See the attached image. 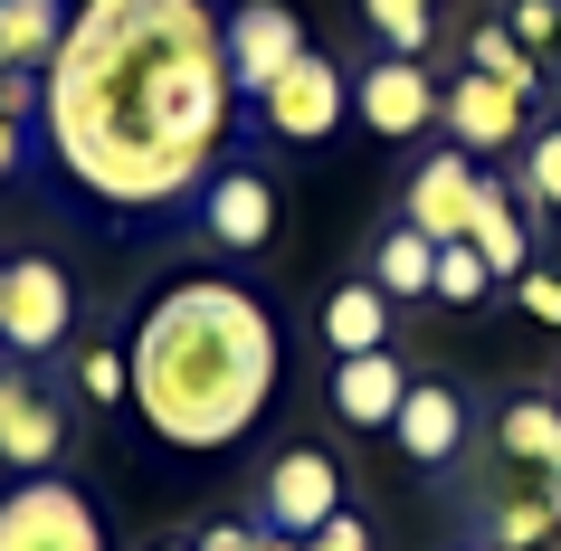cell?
Segmentation results:
<instances>
[{
	"instance_id": "1",
	"label": "cell",
	"mask_w": 561,
	"mask_h": 551,
	"mask_svg": "<svg viewBox=\"0 0 561 551\" xmlns=\"http://www.w3.org/2000/svg\"><path fill=\"white\" fill-rule=\"evenodd\" d=\"M48 77V152L105 209H181L219 181L238 87L201 0H77Z\"/></svg>"
},
{
	"instance_id": "2",
	"label": "cell",
	"mask_w": 561,
	"mask_h": 551,
	"mask_svg": "<svg viewBox=\"0 0 561 551\" xmlns=\"http://www.w3.org/2000/svg\"><path fill=\"white\" fill-rule=\"evenodd\" d=\"M134 409L181 457L238 447L276 400V323L229 276H181L134 323Z\"/></svg>"
},
{
	"instance_id": "3",
	"label": "cell",
	"mask_w": 561,
	"mask_h": 551,
	"mask_svg": "<svg viewBox=\"0 0 561 551\" xmlns=\"http://www.w3.org/2000/svg\"><path fill=\"white\" fill-rule=\"evenodd\" d=\"M0 551H105V514L87 504V485L30 475L0 494Z\"/></svg>"
},
{
	"instance_id": "4",
	"label": "cell",
	"mask_w": 561,
	"mask_h": 551,
	"mask_svg": "<svg viewBox=\"0 0 561 551\" xmlns=\"http://www.w3.org/2000/svg\"><path fill=\"white\" fill-rule=\"evenodd\" d=\"M343 115H353V77H343L324 48H305V58L257 95V124L276 134V144H333Z\"/></svg>"
},
{
	"instance_id": "5",
	"label": "cell",
	"mask_w": 561,
	"mask_h": 551,
	"mask_svg": "<svg viewBox=\"0 0 561 551\" xmlns=\"http://www.w3.org/2000/svg\"><path fill=\"white\" fill-rule=\"evenodd\" d=\"M67 323H77V286H67L48 257H10L0 266V352L38 361V352L67 343Z\"/></svg>"
},
{
	"instance_id": "6",
	"label": "cell",
	"mask_w": 561,
	"mask_h": 551,
	"mask_svg": "<svg viewBox=\"0 0 561 551\" xmlns=\"http://www.w3.org/2000/svg\"><path fill=\"white\" fill-rule=\"evenodd\" d=\"M333 514H343V466H333L324 447H286V457L266 466V485H257V523H266V532L314 542Z\"/></svg>"
},
{
	"instance_id": "7",
	"label": "cell",
	"mask_w": 561,
	"mask_h": 551,
	"mask_svg": "<svg viewBox=\"0 0 561 551\" xmlns=\"http://www.w3.org/2000/svg\"><path fill=\"white\" fill-rule=\"evenodd\" d=\"M219 30H229V87L248 95V105H257V95L305 58V20L286 10V0H238Z\"/></svg>"
},
{
	"instance_id": "8",
	"label": "cell",
	"mask_w": 561,
	"mask_h": 551,
	"mask_svg": "<svg viewBox=\"0 0 561 551\" xmlns=\"http://www.w3.org/2000/svg\"><path fill=\"white\" fill-rule=\"evenodd\" d=\"M485 191H495V181L476 172V152L438 144V152H428V162L410 172V229H419V238H438V248H457V238L476 229Z\"/></svg>"
},
{
	"instance_id": "9",
	"label": "cell",
	"mask_w": 561,
	"mask_h": 551,
	"mask_svg": "<svg viewBox=\"0 0 561 551\" xmlns=\"http://www.w3.org/2000/svg\"><path fill=\"white\" fill-rule=\"evenodd\" d=\"M353 115L381 134V144H410V134H428L438 124V77L419 58H371L353 87Z\"/></svg>"
},
{
	"instance_id": "10",
	"label": "cell",
	"mask_w": 561,
	"mask_h": 551,
	"mask_svg": "<svg viewBox=\"0 0 561 551\" xmlns=\"http://www.w3.org/2000/svg\"><path fill=\"white\" fill-rule=\"evenodd\" d=\"M58 447H67L58 400H48L30 371H0V466H20V475H58Z\"/></svg>"
},
{
	"instance_id": "11",
	"label": "cell",
	"mask_w": 561,
	"mask_h": 551,
	"mask_svg": "<svg viewBox=\"0 0 561 551\" xmlns=\"http://www.w3.org/2000/svg\"><path fill=\"white\" fill-rule=\"evenodd\" d=\"M438 124H447V144H457V152H504V144H524V95L467 67V77L438 95Z\"/></svg>"
},
{
	"instance_id": "12",
	"label": "cell",
	"mask_w": 561,
	"mask_h": 551,
	"mask_svg": "<svg viewBox=\"0 0 561 551\" xmlns=\"http://www.w3.org/2000/svg\"><path fill=\"white\" fill-rule=\"evenodd\" d=\"M201 229L219 238V248H266V238H276V181H266L257 162H229V172L201 191Z\"/></svg>"
},
{
	"instance_id": "13",
	"label": "cell",
	"mask_w": 561,
	"mask_h": 551,
	"mask_svg": "<svg viewBox=\"0 0 561 551\" xmlns=\"http://www.w3.org/2000/svg\"><path fill=\"white\" fill-rule=\"evenodd\" d=\"M400 400H410L400 352H353V361H333V418H343V428H390Z\"/></svg>"
},
{
	"instance_id": "14",
	"label": "cell",
	"mask_w": 561,
	"mask_h": 551,
	"mask_svg": "<svg viewBox=\"0 0 561 551\" xmlns=\"http://www.w3.org/2000/svg\"><path fill=\"white\" fill-rule=\"evenodd\" d=\"M390 437H400V457H410V466H447L457 447H467V409H457V390H438V380H410V400H400Z\"/></svg>"
},
{
	"instance_id": "15",
	"label": "cell",
	"mask_w": 561,
	"mask_h": 551,
	"mask_svg": "<svg viewBox=\"0 0 561 551\" xmlns=\"http://www.w3.org/2000/svg\"><path fill=\"white\" fill-rule=\"evenodd\" d=\"M467 248L495 266V286H514V276L533 266V219H524V200H514V181H495V191H485V209H476Z\"/></svg>"
},
{
	"instance_id": "16",
	"label": "cell",
	"mask_w": 561,
	"mask_h": 551,
	"mask_svg": "<svg viewBox=\"0 0 561 551\" xmlns=\"http://www.w3.org/2000/svg\"><path fill=\"white\" fill-rule=\"evenodd\" d=\"M495 447H504L514 466H533V475H561V400L542 390V400L495 409Z\"/></svg>"
},
{
	"instance_id": "17",
	"label": "cell",
	"mask_w": 561,
	"mask_h": 551,
	"mask_svg": "<svg viewBox=\"0 0 561 551\" xmlns=\"http://www.w3.org/2000/svg\"><path fill=\"white\" fill-rule=\"evenodd\" d=\"M324 343L353 361V352H390V295L371 286V276H353V286H333L324 305Z\"/></svg>"
},
{
	"instance_id": "18",
	"label": "cell",
	"mask_w": 561,
	"mask_h": 551,
	"mask_svg": "<svg viewBox=\"0 0 561 551\" xmlns=\"http://www.w3.org/2000/svg\"><path fill=\"white\" fill-rule=\"evenodd\" d=\"M561 532V475H542L533 494H495L485 504V542L495 551H533V542H552Z\"/></svg>"
},
{
	"instance_id": "19",
	"label": "cell",
	"mask_w": 561,
	"mask_h": 551,
	"mask_svg": "<svg viewBox=\"0 0 561 551\" xmlns=\"http://www.w3.org/2000/svg\"><path fill=\"white\" fill-rule=\"evenodd\" d=\"M67 38V0H0V58L10 67H48Z\"/></svg>"
},
{
	"instance_id": "20",
	"label": "cell",
	"mask_w": 561,
	"mask_h": 551,
	"mask_svg": "<svg viewBox=\"0 0 561 551\" xmlns=\"http://www.w3.org/2000/svg\"><path fill=\"white\" fill-rule=\"evenodd\" d=\"M371 286H381L390 305H400V295H428L438 286V238H419L410 219H400V229L381 238V276H371Z\"/></svg>"
},
{
	"instance_id": "21",
	"label": "cell",
	"mask_w": 561,
	"mask_h": 551,
	"mask_svg": "<svg viewBox=\"0 0 561 551\" xmlns=\"http://www.w3.org/2000/svg\"><path fill=\"white\" fill-rule=\"evenodd\" d=\"M467 67H476V77H495V87H514L524 105L542 95V58H533V48H514V30H504V20L467 38Z\"/></svg>"
},
{
	"instance_id": "22",
	"label": "cell",
	"mask_w": 561,
	"mask_h": 551,
	"mask_svg": "<svg viewBox=\"0 0 561 551\" xmlns=\"http://www.w3.org/2000/svg\"><path fill=\"white\" fill-rule=\"evenodd\" d=\"M362 20H371V38H381L390 58H419L438 38V10L428 0H362Z\"/></svg>"
},
{
	"instance_id": "23",
	"label": "cell",
	"mask_w": 561,
	"mask_h": 551,
	"mask_svg": "<svg viewBox=\"0 0 561 551\" xmlns=\"http://www.w3.org/2000/svg\"><path fill=\"white\" fill-rule=\"evenodd\" d=\"M514 200H524V219L561 209V124H542V134H533V162H524V181H514Z\"/></svg>"
},
{
	"instance_id": "24",
	"label": "cell",
	"mask_w": 561,
	"mask_h": 551,
	"mask_svg": "<svg viewBox=\"0 0 561 551\" xmlns=\"http://www.w3.org/2000/svg\"><path fill=\"white\" fill-rule=\"evenodd\" d=\"M428 295H447V305H476V295H495V266H485L467 238H457V248H438V286H428Z\"/></svg>"
},
{
	"instance_id": "25",
	"label": "cell",
	"mask_w": 561,
	"mask_h": 551,
	"mask_svg": "<svg viewBox=\"0 0 561 551\" xmlns=\"http://www.w3.org/2000/svg\"><path fill=\"white\" fill-rule=\"evenodd\" d=\"M504 30H514V48H533V58L552 67V48H561V0H514V10H504Z\"/></svg>"
},
{
	"instance_id": "26",
	"label": "cell",
	"mask_w": 561,
	"mask_h": 551,
	"mask_svg": "<svg viewBox=\"0 0 561 551\" xmlns=\"http://www.w3.org/2000/svg\"><path fill=\"white\" fill-rule=\"evenodd\" d=\"M77 380H87V400H134V361H124V352H87Z\"/></svg>"
},
{
	"instance_id": "27",
	"label": "cell",
	"mask_w": 561,
	"mask_h": 551,
	"mask_svg": "<svg viewBox=\"0 0 561 551\" xmlns=\"http://www.w3.org/2000/svg\"><path fill=\"white\" fill-rule=\"evenodd\" d=\"M514 295H524L533 323H561V276H552V266H524V276H514Z\"/></svg>"
},
{
	"instance_id": "28",
	"label": "cell",
	"mask_w": 561,
	"mask_h": 551,
	"mask_svg": "<svg viewBox=\"0 0 561 551\" xmlns=\"http://www.w3.org/2000/svg\"><path fill=\"white\" fill-rule=\"evenodd\" d=\"M191 551H266V523H209Z\"/></svg>"
},
{
	"instance_id": "29",
	"label": "cell",
	"mask_w": 561,
	"mask_h": 551,
	"mask_svg": "<svg viewBox=\"0 0 561 551\" xmlns=\"http://www.w3.org/2000/svg\"><path fill=\"white\" fill-rule=\"evenodd\" d=\"M305 551H371V523H362V514H333V523H324V532H314Z\"/></svg>"
},
{
	"instance_id": "30",
	"label": "cell",
	"mask_w": 561,
	"mask_h": 551,
	"mask_svg": "<svg viewBox=\"0 0 561 551\" xmlns=\"http://www.w3.org/2000/svg\"><path fill=\"white\" fill-rule=\"evenodd\" d=\"M20 152H30V144H20V124H10V115H0V181H10V172H20Z\"/></svg>"
},
{
	"instance_id": "31",
	"label": "cell",
	"mask_w": 561,
	"mask_h": 551,
	"mask_svg": "<svg viewBox=\"0 0 561 551\" xmlns=\"http://www.w3.org/2000/svg\"><path fill=\"white\" fill-rule=\"evenodd\" d=\"M266 551H305V542H286V532H266Z\"/></svg>"
},
{
	"instance_id": "32",
	"label": "cell",
	"mask_w": 561,
	"mask_h": 551,
	"mask_svg": "<svg viewBox=\"0 0 561 551\" xmlns=\"http://www.w3.org/2000/svg\"><path fill=\"white\" fill-rule=\"evenodd\" d=\"M152 551H191V542H152Z\"/></svg>"
},
{
	"instance_id": "33",
	"label": "cell",
	"mask_w": 561,
	"mask_h": 551,
	"mask_svg": "<svg viewBox=\"0 0 561 551\" xmlns=\"http://www.w3.org/2000/svg\"><path fill=\"white\" fill-rule=\"evenodd\" d=\"M0 77H10V58H0Z\"/></svg>"
},
{
	"instance_id": "34",
	"label": "cell",
	"mask_w": 561,
	"mask_h": 551,
	"mask_svg": "<svg viewBox=\"0 0 561 551\" xmlns=\"http://www.w3.org/2000/svg\"><path fill=\"white\" fill-rule=\"evenodd\" d=\"M552 400H561V380H552Z\"/></svg>"
},
{
	"instance_id": "35",
	"label": "cell",
	"mask_w": 561,
	"mask_h": 551,
	"mask_svg": "<svg viewBox=\"0 0 561 551\" xmlns=\"http://www.w3.org/2000/svg\"><path fill=\"white\" fill-rule=\"evenodd\" d=\"M428 10H438V0H428Z\"/></svg>"
}]
</instances>
